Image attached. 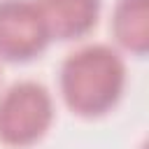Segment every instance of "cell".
<instances>
[{"label":"cell","instance_id":"6da1fadb","mask_svg":"<svg viewBox=\"0 0 149 149\" xmlns=\"http://www.w3.org/2000/svg\"><path fill=\"white\" fill-rule=\"evenodd\" d=\"M126 86V65L107 44H86L61 65V95L81 116L109 112Z\"/></svg>","mask_w":149,"mask_h":149},{"label":"cell","instance_id":"7a4b0ae2","mask_svg":"<svg viewBox=\"0 0 149 149\" xmlns=\"http://www.w3.org/2000/svg\"><path fill=\"white\" fill-rule=\"evenodd\" d=\"M54 121L51 93L37 81H19L0 98V140L9 147L35 144Z\"/></svg>","mask_w":149,"mask_h":149},{"label":"cell","instance_id":"3957f363","mask_svg":"<svg viewBox=\"0 0 149 149\" xmlns=\"http://www.w3.org/2000/svg\"><path fill=\"white\" fill-rule=\"evenodd\" d=\"M49 42L35 0H0V58L30 61Z\"/></svg>","mask_w":149,"mask_h":149},{"label":"cell","instance_id":"277c9868","mask_svg":"<svg viewBox=\"0 0 149 149\" xmlns=\"http://www.w3.org/2000/svg\"><path fill=\"white\" fill-rule=\"evenodd\" d=\"M51 40L84 37L98 21L100 0H35Z\"/></svg>","mask_w":149,"mask_h":149},{"label":"cell","instance_id":"5b68a950","mask_svg":"<svg viewBox=\"0 0 149 149\" xmlns=\"http://www.w3.org/2000/svg\"><path fill=\"white\" fill-rule=\"evenodd\" d=\"M112 30L126 51L142 56L149 47V0H119Z\"/></svg>","mask_w":149,"mask_h":149}]
</instances>
